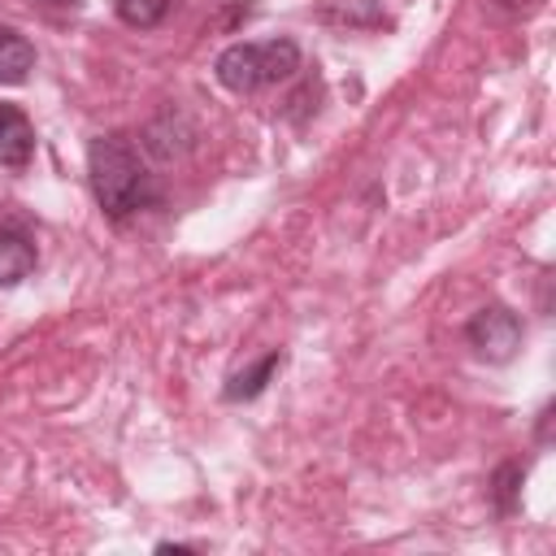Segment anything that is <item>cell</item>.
I'll list each match as a JSON object with an SVG mask.
<instances>
[{
    "instance_id": "8",
    "label": "cell",
    "mask_w": 556,
    "mask_h": 556,
    "mask_svg": "<svg viewBox=\"0 0 556 556\" xmlns=\"http://www.w3.org/2000/svg\"><path fill=\"white\" fill-rule=\"evenodd\" d=\"M113 9H117V17H122L126 26L148 30V26H156V22L169 13V0H113Z\"/></svg>"
},
{
    "instance_id": "3",
    "label": "cell",
    "mask_w": 556,
    "mask_h": 556,
    "mask_svg": "<svg viewBox=\"0 0 556 556\" xmlns=\"http://www.w3.org/2000/svg\"><path fill=\"white\" fill-rule=\"evenodd\" d=\"M469 343L486 361H508L521 348V321H517V313L504 308V304L478 308L473 321H469Z\"/></svg>"
},
{
    "instance_id": "1",
    "label": "cell",
    "mask_w": 556,
    "mask_h": 556,
    "mask_svg": "<svg viewBox=\"0 0 556 556\" xmlns=\"http://www.w3.org/2000/svg\"><path fill=\"white\" fill-rule=\"evenodd\" d=\"M87 178H91L96 204L109 217H126L143 200H152V178H148L139 152H135V143L126 135H100V139H91Z\"/></svg>"
},
{
    "instance_id": "2",
    "label": "cell",
    "mask_w": 556,
    "mask_h": 556,
    "mask_svg": "<svg viewBox=\"0 0 556 556\" xmlns=\"http://www.w3.org/2000/svg\"><path fill=\"white\" fill-rule=\"evenodd\" d=\"M217 83L248 96V91H261L269 83H282L300 70V48L295 39H265V43H230L222 56H217Z\"/></svg>"
},
{
    "instance_id": "5",
    "label": "cell",
    "mask_w": 556,
    "mask_h": 556,
    "mask_svg": "<svg viewBox=\"0 0 556 556\" xmlns=\"http://www.w3.org/2000/svg\"><path fill=\"white\" fill-rule=\"evenodd\" d=\"M35 269V239L22 226H0V287L22 282Z\"/></svg>"
},
{
    "instance_id": "6",
    "label": "cell",
    "mask_w": 556,
    "mask_h": 556,
    "mask_svg": "<svg viewBox=\"0 0 556 556\" xmlns=\"http://www.w3.org/2000/svg\"><path fill=\"white\" fill-rule=\"evenodd\" d=\"M30 70H35V48H30V39L17 35V30H9V26H0V87L26 83Z\"/></svg>"
},
{
    "instance_id": "4",
    "label": "cell",
    "mask_w": 556,
    "mask_h": 556,
    "mask_svg": "<svg viewBox=\"0 0 556 556\" xmlns=\"http://www.w3.org/2000/svg\"><path fill=\"white\" fill-rule=\"evenodd\" d=\"M30 152H35V126H30V117L17 104H4L0 100V165L22 169V165H30Z\"/></svg>"
},
{
    "instance_id": "9",
    "label": "cell",
    "mask_w": 556,
    "mask_h": 556,
    "mask_svg": "<svg viewBox=\"0 0 556 556\" xmlns=\"http://www.w3.org/2000/svg\"><path fill=\"white\" fill-rule=\"evenodd\" d=\"M43 4H56V9H65V4H74V0H43Z\"/></svg>"
},
{
    "instance_id": "7",
    "label": "cell",
    "mask_w": 556,
    "mask_h": 556,
    "mask_svg": "<svg viewBox=\"0 0 556 556\" xmlns=\"http://www.w3.org/2000/svg\"><path fill=\"white\" fill-rule=\"evenodd\" d=\"M278 365H282V356H278V352H265L252 369H243V374H235V378L226 382V400H252V395H261L265 382L278 374Z\"/></svg>"
}]
</instances>
